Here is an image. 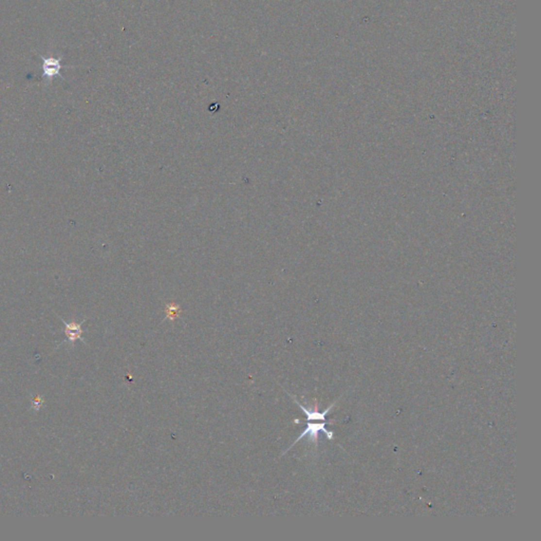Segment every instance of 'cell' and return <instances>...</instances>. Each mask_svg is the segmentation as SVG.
<instances>
[{
  "label": "cell",
  "instance_id": "277c9868",
  "mask_svg": "<svg viewBox=\"0 0 541 541\" xmlns=\"http://www.w3.org/2000/svg\"><path fill=\"white\" fill-rule=\"evenodd\" d=\"M179 312H180V308L176 304H171L167 308V318H169V320L173 321L175 318L179 315Z\"/></svg>",
  "mask_w": 541,
  "mask_h": 541
},
{
  "label": "cell",
  "instance_id": "7a4b0ae2",
  "mask_svg": "<svg viewBox=\"0 0 541 541\" xmlns=\"http://www.w3.org/2000/svg\"><path fill=\"white\" fill-rule=\"evenodd\" d=\"M288 395H290L291 398H292L294 401H295V403L299 406L300 409H302V410L304 412V414L306 416V421H308V422H310V421H326V416H327V414L330 412V410H331L332 408L334 407V405H335V403H334V404H332L329 408H327V409L324 410L323 412H320V411L317 410V405L315 406V409H314V410H308V409H306V408H304V406H303L302 404H300V403H299L295 398H294V396H292L291 394H288Z\"/></svg>",
  "mask_w": 541,
  "mask_h": 541
},
{
  "label": "cell",
  "instance_id": "3957f363",
  "mask_svg": "<svg viewBox=\"0 0 541 541\" xmlns=\"http://www.w3.org/2000/svg\"><path fill=\"white\" fill-rule=\"evenodd\" d=\"M65 326H66V334H67V338L69 340H76L81 338V335L83 333V330H82V324L81 323H76V322H66L64 321Z\"/></svg>",
  "mask_w": 541,
  "mask_h": 541
},
{
  "label": "cell",
  "instance_id": "6da1fadb",
  "mask_svg": "<svg viewBox=\"0 0 541 541\" xmlns=\"http://www.w3.org/2000/svg\"><path fill=\"white\" fill-rule=\"evenodd\" d=\"M326 423H327L326 421H323L322 423H308V425H306V428L303 431V434L300 435V436L296 439L295 442H294V443L292 444V446L295 445V444H296L298 441L302 440V439L304 438L305 436H309L310 441H311V442H314L315 445H317L318 434H320L321 431L324 432V434L327 435V437L329 438V440H333V436H334V434H333L332 431H328V430L326 429V427H324V426H326ZM292 446H291V447H292ZM291 447H290V448H291ZM290 448H287L284 454H286Z\"/></svg>",
  "mask_w": 541,
  "mask_h": 541
}]
</instances>
